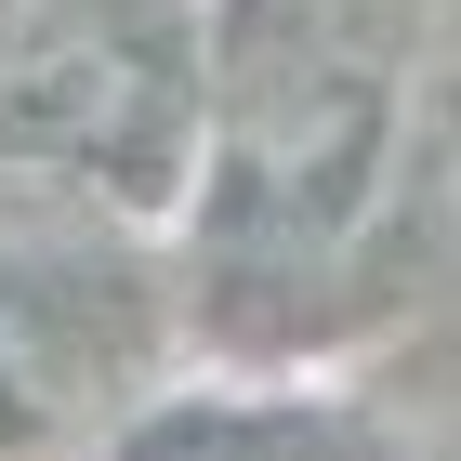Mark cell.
I'll return each mask as SVG.
<instances>
[{
  "mask_svg": "<svg viewBox=\"0 0 461 461\" xmlns=\"http://www.w3.org/2000/svg\"><path fill=\"white\" fill-rule=\"evenodd\" d=\"M145 119V53L93 0H14L0 14V132L14 145H119Z\"/></svg>",
  "mask_w": 461,
  "mask_h": 461,
  "instance_id": "obj_2",
  "label": "cell"
},
{
  "mask_svg": "<svg viewBox=\"0 0 461 461\" xmlns=\"http://www.w3.org/2000/svg\"><path fill=\"white\" fill-rule=\"evenodd\" d=\"M422 198H435V238H448V264H461V119H448V145H435Z\"/></svg>",
  "mask_w": 461,
  "mask_h": 461,
  "instance_id": "obj_3",
  "label": "cell"
},
{
  "mask_svg": "<svg viewBox=\"0 0 461 461\" xmlns=\"http://www.w3.org/2000/svg\"><path fill=\"white\" fill-rule=\"evenodd\" d=\"M93 317H119V264H93V238H53V212L0 172V461L93 448L119 369Z\"/></svg>",
  "mask_w": 461,
  "mask_h": 461,
  "instance_id": "obj_1",
  "label": "cell"
},
{
  "mask_svg": "<svg viewBox=\"0 0 461 461\" xmlns=\"http://www.w3.org/2000/svg\"><path fill=\"white\" fill-rule=\"evenodd\" d=\"M158 461H224V448H198V435H185V448H158Z\"/></svg>",
  "mask_w": 461,
  "mask_h": 461,
  "instance_id": "obj_4",
  "label": "cell"
}]
</instances>
